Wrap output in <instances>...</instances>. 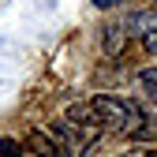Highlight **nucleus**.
<instances>
[{
	"label": "nucleus",
	"mask_w": 157,
	"mask_h": 157,
	"mask_svg": "<svg viewBox=\"0 0 157 157\" xmlns=\"http://www.w3.org/2000/svg\"><path fill=\"white\" fill-rule=\"evenodd\" d=\"M94 116L101 120L105 131H116V135H127V139H146L150 135V120L139 105L124 101V97H112V94H97L94 97Z\"/></svg>",
	"instance_id": "nucleus-1"
},
{
	"label": "nucleus",
	"mask_w": 157,
	"mask_h": 157,
	"mask_svg": "<svg viewBox=\"0 0 157 157\" xmlns=\"http://www.w3.org/2000/svg\"><path fill=\"white\" fill-rule=\"evenodd\" d=\"M131 30L142 37V49L157 56V15L142 11V15H131Z\"/></svg>",
	"instance_id": "nucleus-2"
},
{
	"label": "nucleus",
	"mask_w": 157,
	"mask_h": 157,
	"mask_svg": "<svg viewBox=\"0 0 157 157\" xmlns=\"http://www.w3.org/2000/svg\"><path fill=\"white\" fill-rule=\"evenodd\" d=\"M30 146H34L37 157H60V153H56V139H49V135H41V131L30 135Z\"/></svg>",
	"instance_id": "nucleus-3"
},
{
	"label": "nucleus",
	"mask_w": 157,
	"mask_h": 157,
	"mask_svg": "<svg viewBox=\"0 0 157 157\" xmlns=\"http://www.w3.org/2000/svg\"><path fill=\"white\" fill-rule=\"evenodd\" d=\"M139 78H142V90H146V97L157 105V67H146V71H139Z\"/></svg>",
	"instance_id": "nucleus-4"
},
{
	"label": "nucleus",
	"mask_w": 157,
	"mask_h": 157,
	"mask_svg": "<svg viewBox=\"0 0 157 157\" xmlns=\"http://www.w3.org/2000/svg\"><path fill=\"white\" fill-rule=\"evenodd\" d=\"M19 153H23V146L15 139H0V157H19Z\"/></svg>",
	"instance_id": "nucleus-5"
},
{
	"label": "nucleus",
	"mask_w": 157,
	"mask_h": 157,
	"mask_svg": "<svg viewBox=\"0 0 157 157\" xmlns=\"http://www.w3.org/2000/svg\"><path fill=\"white\" fill-rule=\"evenodd\" d=\"M112 4H120V0H94V8H112Z\"/></svg>",
	"instance_id": "nucleus-6"
},
{
	"label": "nucleus",
	"mask_w": 157,
	"mask_h": 157,
	"mask_svg": "<svg viewBox=\"0 0 157 157\" xmlns=\"http://www.w3.org/2000/svg\"><path fill=\"white\" fill-rule=\"evenodd\" d=\"M127 157H150V153H127Z\"/></svg>",
	"instance_id": "nucleus-7"
}]
</instances>
